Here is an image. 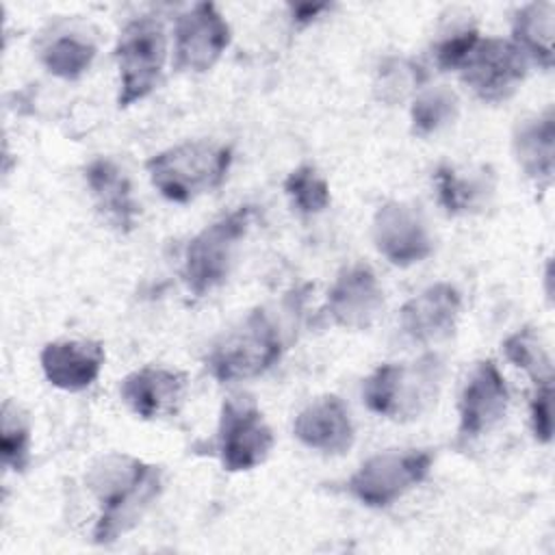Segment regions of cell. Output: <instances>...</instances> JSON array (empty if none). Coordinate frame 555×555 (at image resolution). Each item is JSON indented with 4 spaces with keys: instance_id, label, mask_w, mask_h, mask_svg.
Returning a JSON list of instances; mask_svg holds the SVG:
<instances>
[{
    "instance_id": "6da1fadb",
    "label": "cell",
    "mask_w": 555,
    "mask_h": 555,
    "mask_svg": "<svg viewBox=\"0 0 555 555\" xmlns=\"http://www.w3.org/2000/svg\"><path fill=\"white\" fill-rule=\"evenodd\" d=\"M87 486L100 503L93 542L111 544L130 531L152 505L160 490V470L137 457L111 453L93 464Z\"/></svg>"
},
{
    "instance_id": "7a4b0ae2",
    "label": "cell",
    "mask_w": 555,
    "mask_h": 555,
    "mask_svg": "<svg viewBox=\"0 0 555 555\" xmlns=\"http://www.w3.org/2000/svg\"><path fill=\"white\" fill-rule=\"evenodd\" d=\"M232 147L217 141H184L154 154L145 169L160 195L186 204L197 195L217 189L230 169Z\"/></svg>"
},
{
    "instance_id": "3957f363",
    "label": "cell",
    "mask_w": 555,
    "mask_h": 555,
    "mask_svg": "<svg viewBox=\"0 0 555 555\" xmlns=\"http://www.w3.org/2000/svg\"><path fill=\"white\" fill-rule=\"evenodd\" d=\"M442 382V362L425 356L412 364H382L362 386L364 403L371 412L392 421L421 416L436 403Z\"/></svg>"
},
{
    "instance_id": "277c9868",
    "label": "cell",
    "mask_w": 555,
    "mask_h": 555,
    "mask_svg": "<svg viewBox=\"0 0 555 555\" xmlns=\"http://www.w3.org/2000/svg\"><path fill=\"white\" fill-rule=\"evenodd\" d=\"M280 353V332L269 314L258 308L212 345L206 366L219 382L251 379L271 369Z\"/></svg>"
},
{
    "instance_id": "5b68a950",
    "label": "cell",
    "mask_w": 555,
    "mask_h": 555,
    "mask_svg": "<svg viewBox=\"0 0 555 555\" xmlns=\"http://www.w3.org/2000/svg\"><path fill=\"white\" fill-rule=\"evenodd\" d=\"M251 217V206H238L189 241L182 278L193 295L202 297L228 278L238 241L247 234Z\"/></svg>"
},
{
    "instance_id": "8992f818",
    "label": "cell",
    "mask_w": 555,
    "mask_h": 555,
    "mask_svg": "<svg viewBox=\"0 0 555 555\" xmlns=\"http://www.w3.org/2000/svg\"><path fill=\"white\" fill-rule=\"evenodd\" d=\"M115 59L121 76L117 104L126 108L150 95L163 76L167 59L163 24L147 15L128 22L119 35Z\"/></svg>"
},
{
    "instance_id": "52a82bcc",
    "label": "cell",
    "mask_w": 555,
    "mask_h": 555,
    "mask_svg": "<svg viewBox=\"0 0 555 555\" xmlns=\"http://www.w3.org/2000/svg\"><path fill=\"white\" fill-rule=\"evenodd\" d=\"M431 462L427 451H384L360 464L347 490L369 507H386L418 486L429 475Z\"/></svg>"
},
{
    "instance_id": "ba28073f",
    "label": "cell",
    "mask_w": 555,
    "mask_h": 555,
    "mask_svg": "<svg viewBox=\"0 0 555 555\" xmlns=\"http://www.w3.org/2000/svg\"><path fill=\"white\" fill-rule=\"evenodd\" d=\"M273 447V431L249 397H228L219 414V457L225 470L260 466Z\"/></svg>"
},
{
    "instance_id": "9c48e42d",
    "label": "cell",
    "mask_w": 555,
    "mask_h": 555,
    "mask_svg": "<svg viewBox=\"0 0 555 555\" xmlns=\"http://www.w3.org/2000/svg\"><path fill=\"white\" fill-rule=\"evenodd\" d=\"M462 80L483 102L507 100L527 76V54L507 39H479L460 65Z\"/></svg>"
},
{
    "instance_id": "30bf717a",
    "label": "cell",
    "mask_w": 555,
    "mask_h": 555,
    "mask_svg": "<svg viewBox=\"0 0 555 555\" xmlns=\"http://www.w3.org/2000/svg\"><path fill=\"white\" fill-rule=\"evenodd\" d=\"M230 43V26L212 2H197L176 22V67L208 72Z\"/></svg>"
},
{
    "instance_id": "8fae6325",
    "label": "cell",
    "mask_w": 555,
    "mask_h": 555,
    "mask_svg": "<svg viewBox=\"0 0 555 555\" xmlns=\"http://www.w3.org/2000/svg\"><path fill=\"white\" fill-rule=\"evenodd\" d=\"M373 243L392 264L408 267L425 260L431 249V234L421 210L405 202H386L373 217Z\"/></svg>"
},
{
    "instance_id": "7c38bea8",
    "label": "cell",
    "mask_w": 555,
    "mask_h": 555,
    "mask_svg": "<svg viewBox=\"0 0 555 555\" xmlns=\"http://www.w3.org/2000/svg\"><path fill=\"white\" fill-rule=\"evenodd\" d=\"M327 308L336 325L351 332L369 330L384 308V293L373 269L345 267L327 293Z\"/></svg>"
},
{
    "instance_id": "4fadbf2b",
    "label": "cell",
    "mask_w": 555,
    "mask_h": 555,
    "mask_svg": "<svg viewBox=\"0 0 555 555\" xmlns=\"http://www.w3.org/2000/svg\"><path fill=\"white\" fill-rule=\"evenodd\" d=\"M507 384L492 360L475 366L460 397V436L477 438L490 431L507 412Z\"/></svg>"
},
{
    "instance_id": "5bb4252c",
    "label": "cell",
    "mask_w": 555,
    "mask_h": 555,
    "mask_svg": "<svg viewBox=\"0 0 555 555\" xmlns=\"http://www.w3.org/2000/svg\"><path fill=\"white\" fill-rule=\"evenodd\" d=\"M186 375L163 366H143L124 377L119 392L124 403L141 418L173 416L184 403Z\"/></svg>"
},
{
    "instance_id": "9a60e30c",
    "label": "cell",
    "mask_w": 555,
    "mask_h": 555,
    "mask_svg": "<svg viewBox=\"0 0 555 555\" xmlns=\"http://www.w3.org/2000/svg\"><path fill=\"white\" fill-rule=\"evenodd\" d=\"M460 310V291L447 282H438L403 304L399 312V323L412 340L436 343L447 338L455 330Z\"/></svg>"
},
{
    "instance_id": "2e32d148",
    "label": "cell",
    "mask_w": 555,
    "mask_h": 555,
    "mask_svg": "<svg viewBox=\"0 0 555 555\" xmlns=\"http://www.w3.org/2000/svg\"><path fill=\"white\" fill-rule=\"evenodd\" d=\"M295 438L314 451L340 455L353 444L349 410L336 395H323L308 403L293 423Z\"/></svg>"
},
{
    "instance_id": "e0dca14e",
    "label": "cell",
    "mask_w": 555,
    "mask_h": 555,
    "mask_svg": "<svg viewBox=\"0 0 555 555\" xmlns=\"http://www.w3.org/2000/svg\"><path fill=\"white\" fill-rule=\"evenodd\" d=\"M41 371L61 390L80 392L89 388L104 364V347L98 340H54L41 349Z\"/></svg>"
},
{
    "instance_id": "ac0fdd59",
    "label": "cell",
    "mask_w": 555,
    "mask_h": 555,
    "mask_svg": "<svg viewBox=\"0 0 555 555\" xmlns=\"http://www.w3.org/2000/svg\"><path fill=\"white\" fill-rule=\"evenodd\" d=\"M514 156L520 169L538 186H548L553 180L555 156V115L548 108L542 115L522 119L514 130Z\"/></svg>"
},
{
    "instance_id": "d6986e66",
    "label": "cell",
    "mask_w": 555,
    "mask_h": 555,
    "mask_svg": "<svg viewBox=\"0 0 555 555\" xmlns=\"http://www.w3.org/2000/svg\"><path fill=\"white\" fill-rule=\"evenodd\" d=\"M85 178L104 219L128 232L134 225L137 204L132 199V189L126 173L113 160L95 158L85 169Z\"/></svg>"
},
{
    "instance_id": "ffe728a7",
    "label": "cell",
    "mask_w": 555,
    "mask_h": 555,
    "mask_svg": "<svg viewBox=\"0 0 555 555\" xmlns=\"http://www.w3.org/2000/svg\"><path fill=\"white\" fill-rule=\"evenodd\" d=\"M438 199L449 215H466L483 208L494 191V176L488 169L457 171L453 167H438L436 171Z\"/></svg>"
},
{
    "instance_id": "44dd1931",
    "label": "cell",
    "mask_w": 555,
    "mask_h": 555,
    "mask_svg": "<svg viewBox=\"0 0 555 555\" xmlns=\"http://www.w3.org/2000/svg\"><path fill=\"white\" fill-rule=\"evenodd\" d=\"M553 30H555V4L529 2L516 11L512 33L514 43L542 67L553 65Z\"/></svg>"
},
{
    "instance_id": "7402d4cb",
    "label": "cell",
    "mask_w": 555,
    "mask_h": 555,
    "mask_svg": "<svg viewBox=\"0 0 555 555\" xmlns=\"http://www.w3.org/2000/svg\"><path fill=\"white\" fill-rule=\"evenodd\" d=\"M503 351H505L507 360L514 362L516 366L525 369L533 377L535 384L553 382L551 356H548L546 347H542L538 334L531 327H522V330L514 332L512 336H507L503 343Z\"/></svg>"
},
{
    "instance_id": "603a6c76",
    "label": "cell",
    "mask_w": 555,
    "mask_h": 555,
    "mask_svg": "<svg viewBox=\"0 0 555 555\" xmlns=\"http://www.w3.org/2000/svg\"><path fill=\"white\" fill-rule=\"evenodd\" d=\"M95 48L78 37H59L43 50V65L46 69L63 80L80 78L89 65L93 63Z\"/></svg>"
},
{
    "instance_id": "cb8c5ba5",
    "label": "cell",
    "mask_w": 555,
    "mask_h": 555,
    "mask_svg": "<svg viewBox=\"0 0 555 555\" xmlns=\"http://www.w3.org/2000/svg\"><path fill=\"white\" fill-rule=\"evenodd\" d=\"M457 117V95L447 87L423 91L412 104V130L427 137Z\"/></svg>"
},
{
    "instance_id": "d4e9b609",
    "label": "cell",
    "mask_w": 555,
    "mask_h": 555,
    "mask_svg": "<svg viewBox=\"0 0 555 555\" xmlns=\"http://www.w3.org/2000/svg\"><path fill=\"white\" fill-rule=\"evenodd\" d=\"M0 414H2V429H0L2 462L11 470L22 473L28 466V460H30V425H28V418L17 408V403H13L11 399H7L2 403Z\"/></svg>"
},
{
    "instance_id": "484cf974",
    "label": "cell",
    "mask_w": 555,
    "mask_h": 555,
    "mask_svg": "<svg viewBox=\"0 0 555 555\" xmlns=\"http://www.w3.org/2000/svg\"><path fill=\"white\" fill-rule=\"evenodd\" d=\"M284 191L304 215H317L330 204V186L310 165L293 169L284 180Z\"/></svg>"
},
{
    "instance_id": "4316f807",
    "label": "cell",
    "mask_w": 555,
    "mask_h": 555,
    "mask_svg": "<svg viewBox=\"0 0 555 555\" xmlns=\"http://www.w3.org/2000/svg\"><path fill=\"white\" fill-rule=\"evenodd\" d=\"M423 72L418 65L405 61V59H388L379 72H377V95L379 100L395 104L399 100H403L414 87H418L423 82Z\"/></svg>"
},
{
    "instance_id": "83f0119b",
    "label": "cell",
    "mask_w": 555,
    "mask_h": 555,
    "mask_svg": "<svg viewBox=\"0 0 555 555\" xmlns=\"http://www.w3.org/2000/svg\"><path fill=\"white\" fill-rule=\"evenodd\" d=\"M479 33L475 28H464L447 37L438 48H436V63L440 69H460V65L466 61L470 50L477 46Z\"/></svg>"
},
{
    "instance_id": "f1b7e54d",
    "label": "cell",
    "mask_w": 555,
    "mask_h": 555,
    "mask_svg": "<svg viewBox=\"0 0 555 555\" xmlns=\"http://www.w3.org/2000/svg\"><path fill=\"white\" fill-rule=\"evenodd\" d=\"M551 382L535 384V395L531 401V427L540 442H551L553 438V416H551Z\"/></svg>"
},
{
    "instance_id": "f546056e",
    "label": "cell",
    "mask_w": 555,
    "mask_h": 555,
    "mask_svg": "<svg viewBox=\"0 0 555 555\" xmlns=\"http://www.w3.org/2000/svg\"><path fill=\"white\" fill-rule=\"evenodd\" d=\"M330 4L327 2H321V4H310V2H299V4H291V15H293V22H297L299 26H306L310 24L312 20H317L323 11H327Z\"/></svg>"
}]
</instances>
